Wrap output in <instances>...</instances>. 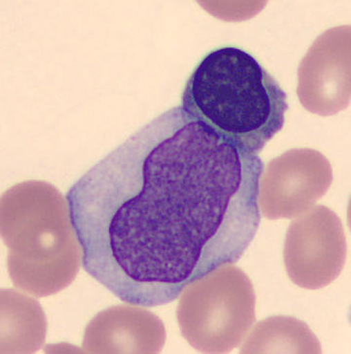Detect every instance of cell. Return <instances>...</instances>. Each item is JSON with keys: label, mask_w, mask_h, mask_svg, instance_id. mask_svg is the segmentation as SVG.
Masks as SVG:
<instances>
[{"label": "cell", "mask_w": 351, "mask_h": 354, "mask_svg": "<svg viewBox=\"0 0 351 354\" xmlns=\"http://www.w3.org/2000/svg\"><path fill=\"white\" fill-rule=\"evenodd\" d=\"M346 250L341 221L329 209L319 206L289 227L284 247L287 272L302 288H323L340 275Z\"/></svg>", "instance_id": "cell-4"}, {"label": "cell", "mask_w": 351, "mask_h": 354, "mask_svg": "<svg viewBox=\"0 0 351 354\" xmlns=\"http://www.w3.org/2000/svg\"><path fill=\"white\" fill-rule=\"evenodd\" d=\"M181 108L249 154H257L285 124L286 92L245 50H212L187 78Z\"/></svg>", "instance_id": "cell-2"}, {"label": "cell", "mask_w": 351, "mask_h": 354, "mask_svg": "<svg viewBox=\"0 0 351 354\" xmlns=\"http://www.w3.org/2000/svg\"><path fill=\"white\" fill-rule=\"evenodd\" d=\"M256 295L250 278L225 265L186 288L178 308L182 336L202 353H227L256 320Z\"/></svg>", "instance_id": "cell-3"}, {"label": "cell", "mask_w": 351, "mask_h": 354, "mask_svg": "<svg viewBox=\"0 0 351 354\" xmlns=\"http://www.w3.org/2000/svg\"><path fill=\"white\" fill-rule=\"evenodd\" d=\"M263 168L181 106L168 109L66 194L83 268L130 305L172 303L252 243Z\"/></svg>", "instance_id": "cell-1"}, {"label": "cell", "mask_w": 351, "mask_h": 354, "mask_svg": "<svg viewBox=\"0 0 351 354\" xmlns=\"http://www.w3.org/2000/svg\"><path fill=\"white\" fill-rule=\"evenodd\" d=\"M321 353L319 339L305 322L293 317H270L258 323L241 353Z\"/></svg>", "instance_id": "cell-6"}, {"label": "cell", "mask_w": 351, "mask_h": 354, "mask_svg": "<svg viewBox=\"0 0 351 354\" xmlns=\"http://www.w3.org/2000/svg\"><path fill=\"white\" fill-rule=\"evenodd\" d=\"M331 166L321 153L295 149L269 164L262 183L260 204L270 220L303 212L329 189Z\"/></svg>", "instance_id": "cell-5"}]
</instances>
